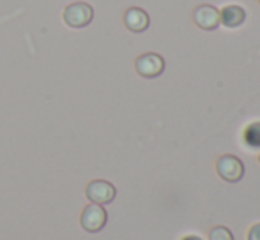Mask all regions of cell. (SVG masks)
<instances>
[{
	"mask_svg": "<svg viewBox=\"0 0 260 240\" xmlns=\"http://www.w3.org/2000/svg\"><path fill=\"white\" fill-rule=\"evenodd\" d=\"M209 240H234V235L229 228L214 226L211 231H209Z\"/></svg>",
	"mask_w": 260,
	"mask_h": 240,
	"instance_id": "10",
	"label": "cell"
},
{
	"mask_svg": "<svg viewBox=\"0 0 260 240\" xmlns=\"http://www.w3.org/2000/svg\"><path fill=\"white\" fill-rule=\"evenodd\" d=\"M258 4H260V0H258Z\"/></svg>",
	"mask_w": 260,
	"mask_h": 240,
	"instance_id": "14",
	"label": "cell"
},
{
	"mask_svg": "<svg viewBox=\"0 0 260 240\" xmlns=\"http://www.w3.org/2000/svg\"><path fill=\"white\" fill-rule=\"evenodd\" d=\"M246 20V11L241 6H226L219 11V25L226 28H236L244 23Z\"/></svg>",
	"mask_w": 260,
	"mask_h": 240,
	"instance_id": "8",
	"label": "cell"
},
{
	"mask_svg": "<svg viewBox=\"0 0 260 240\" xmlns=\"http://www.w3.org/2000/svg\"><path fill=\"white\" fill-rule=\"evenodd\" d=\"M246 240H260V223L253 224V226L248 230Z\"/></svg>",
	"mask_w": 260,
	"mask_h": 240,
	"instance_id": "11",
	"label": "cell"
},
{
	"mask_svg": "<svg viewBox=\"0 0 260 240\" xmlns=\"http://www.w3.org/2000/svg\"><path fill=\"white\" fill-rule=\"evenodd\" d=\"M182 240H202V238L197 237V235H186V237L182 238Z\"/></svg>",
	"mask_w": 260,
	"mask_h": 240,
	"instance_id": "12",
	"label": "cell"
},
{
	"mask_svg": "<svg viewBox=\"0 0 260 240\" xmlns=\"http://www.w3.org/2000/svg\"><path fill=\"white\" fill-rule=\"evenodd\" d=\"M193 21L202 30H216L219 27V11L214 6L202 4L193 9Z\"/></svg>",
	"mask_w": 260,
	"mask_h": 240,
	"instance_id": "6",
	"label": "cell"
},
{
	"mask_svg": "<svg viewBox=\"0 0 260 240\" xmlns=\"http://www.w3.org/2000/svg\"><path fill=\"white\" fill-rule=\"evenodd\" d=\"M244 143L251 148H260V122H253L244 129Z\"/></svg>",
	"mask_w": 260,
	"mask_h": 240,
	"instance_id": "9",
	"label": "cell"
},
{
	"mask_svg": "<svg viewBox=\"0 0 260 240\" xmlns=\"http://www.w3.org/2000/svg\"><path fill=\"white\" fill-rule=\"evenodd\" d=\"M258 163H260V155H258Z\"/></svg>",
	"mask_w": 260,
	"mask_h": 240,
	"instance_id": "13",
	"label": "cell"
},
{
	"mask_svg": "<svg viewBox=\"0 0 260 240\" xmlns=\"http://www.w3.org/2000/svg\"><path fill=\"white\" fill-rule=\"evenodd\" d=\"M94 11L85 2H73L62 13V20L69 28H83L92 21Z\"/></svg>",
	"mask_w": 260,
	"mask_h": 240,
	"instance_id": "1",
	"label": "cell"
},
{
	"mask_svg": "<svg viewBox=\"0 0 260 240\" xmlns=\"http://www.w3.org/2000/svg\"><path fill=\"white\" fill-rule=\"evenodd\" d=\"M106 210L103 209V205H96V203H90L83 209L82 216H80V224L85 231L89 233H98L105 228L106 224Z\"/></svg>",
	"mask_w": 260,
	"mask_h": 240,
	"instance_id": "3",
	"label": "cell"
},
{
	"mask_svg": "<svg viewBox=\"0 0 260 240\" xmlns=\"http://www.w3.org/2000/svg\"><path fill=\"white\" fill-rule=\"evenodd\" d=\"M135 69L142 78H157L165 71V59L157 53H144L135 60Z\"/></svg>",
	"mask_w": 260,
	"mask_h": 240,
	"instance_id": "5",
	"label": "cell"
},
{
	"mask_svg": "<svg viewBox=\"0 0 260 240\" xmlns=\"http://www.w3.org/2000/svg\"><path fill=\"white\" fill-rule=\"evenodd\" d=\"M115 185L101 179L89 182L85 189V196L90 199V203H96V205H108L115 199Z\"/></svg>",
	"mask_w": 260,
	"mask_h": 240,
	"instance_id": "4",
	"label": "cell"
},
{
	"mask_svg": "<svg viewBox=\"0 0 260 240\" xmlns=\"http://www.w3.org/2000/svg\"><path fill=\"white\" fill-rule=\"evenodd\" d=\"M216 172L226 182H239L244 175V165L239 157L232 154H223L216 161Z\"/></svg>",
	"mask_w": 260,
	"mask_h": 240,
	"instance_id": "2",
	"label": "cell"
},
{
	"mask_svg": "<svg viewBox=\"0 0 260 240\" xmlns=\"http://www.w3.org/2000/svg\"><path fill=\"white\" fill-rule=\"evenodd\" d=\"M149 23H151L149 14L145 13L144 9H140V7H129V9L124 13V25H126L127 30L140 34V32L147 30Z\"/></svg>",
	"mask_w": 260,
	"mask_h": 240,
	"instance_id": "7",
	"label": "cell"
}]
</instances>
